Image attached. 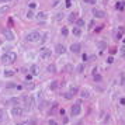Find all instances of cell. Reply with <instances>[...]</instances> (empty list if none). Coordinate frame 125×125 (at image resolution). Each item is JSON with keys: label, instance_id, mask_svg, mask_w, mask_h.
<instances>
[{"label": "cell", "instance_id": "681fc988", "mask_svg": "<svg viewBox=\"0 0 125 125\" xmlns=\"http://www.w3.org/2000/svg\"><path fill=\"white\" fill-rule=\"evenodd\" d=\"M122 125H125V122H124V124H122Z\"/></svg>", "mask_w": 125, "mask_h": 125}, {"label": "cell", "instance_id": "c3c4849f", "mask_svg": "<svg viewBox=\"0 0 125 125\" xmlns=\"http://www.w3.org/2000/svg\"><path fill=\"white\" fill-rule=\"evenodd\" d=\"M7 1H11V0H0V3H7Z\"/></svg>", "mask_w": 125, "mask_h": 125}, {"label": "cell", "instance_id": "ac0fdd59", "mask_svg": "<svg viewBox=\"0 0 125 125\" xmlns=\"http://www.w3.org/2000/svg\"><path fill=\"white\" fill-rule=\"evenodd\" d=\"M59 87V83H58V80H53V82H51V90H56Z\"/></svg>", "mask_w": 125, "mask_h": 125}, {"label": "cell", "instance_id": "ffe728a7", "mask_svg": "<svg viewBox=\"0 0 125 125\" xmlns=\"http://www.w3.org/2000/svg\"><path fill=\"white\" fill-rule=\"evenodd\" d=\"M48 106H49V104H48V101H44V100H42V101L39 103V110L42 111V110H45V108H47Z\"/></svg>", "mask_w": 125, "mask_h": 125}, {"label": "cell", "instance_id": "d6986e66", "mask_svg": "<svg viewBox=\"0 0 125 125\" xmlns=\"http://www.w3.org/2000/svg\"><path fill=\"white\" fill-rule=\"evenodd\" d=\"M69 91L73 94V96H76V94L79 93V89L76 87V86H70V87H69Z\"/></svg>", "mask_w": 125, "mask_h": 125}, {"label": "cell", "instance_id": "bcb514c9", "mask_svg": "<svg viewBox=\"0 0 125 125\" xmlns=\"http://www.w3.org/2000/svg\"><path fill=\"white\" fill-rule=\"evenodd\" d=\"M120 103H121L122 106H125V98H121V100H120Z\"/></svg>", "mask_w": 125, "mask_h": 125}, {"label": "cell", "instance_id": "f6af8a7d", "mask_svg": "<svg viewBox=\"0 0 125 125\" xmlns=\"http://www.w3.org/2000/svg\"><path fill=\"white\" fill-rule=\"evenodd\" d=\"M48 124H49V125H58L55 121H53V120H49V122H48Z\"/></svg>", "mask_w": 125, "mask_h": 125}, {"label": "cell", "instance_id": "836d02e7", "mask_svg": "<svg viewBox=\"0 0 125 125\" xmlns=\"http://www.w3.org/2000/svg\"><path fill=\"white\" fill-rule=\"evenodd\" d=\"M16 86H17V84H14V83H7V84H6V87H7V89H14Z\"/></svg>", "mask_w": 125, "mask_h": 125}, {"label": "cell", "instance_id": "3957f363", "mask_svg": "<svg viewBox=\"0 0 125 125\" xmlns=\"http://www.w3.org/2000/svg\"><path fill=\"white\" fill-rule=\"evenodd\" d=\"M20 100H21V103L24 104V107H25L27 110H30V107H31L32 103H34V97H30V96H27V94L21 96Z\"/></svg>", "mask_w": 125, "mask_h": 125}, {"label": "cell", "instance_id": "52a82bcc", "mask_svg": "<svg viewBox=\"0 0 125 125\" xmlns=\"http://www.w3.org/2000/svg\"><path fill=\"white\" fill-rule=\"evenodd\" d=\"M23 112H24V110H23V107H20V106H16V107L11 108V115H14V117L23 115Z\"/></svg>", "mask_w": 125, "mask_h": 125}, {"label": "cell", "instance_id": "4dcf8cb0", "mask_svg": "<svg viewBox=\"0 0 125 125\" xmlns=\"http://www.w3.org/2000/svg\"><path fill=\"white\" fill-rule=\"evenodd\" d=\"M7 11H9V7H7V6H4V7L0 9V14H4V13H7Z\"/></svg>", "mask_w": 125, "mask_h": 125}, {"label": "cell", "instance_id": "f35d334b", "mask_svg": "<svg viewBox=\"0 0 125 125\" xmlns=\"http://www.w3.org/2000/svg\"><path fill=\"white\" fill-rule=\"evenodd\" d=\"M47 38H48V34H45V35H42V38L39 39V42H44V41H47Z\"/></svg>", "mask_w": 125, "mask_h": 125}, {"label": "cell", "instance_id": "30bf717a", "mask_svg": "<svg viewBox=\"0 0 125 125\" xmlns=\"http://www.w3.org/2000/svg\"><path fill=\"white\" fill-rule=\"evenodd\" d=\"M20 103H21L20 97H13V98H10V100H9L6 104H7V106H14V107H16V106H18Z\"/></svg>", "mask_w": 125, "mask_h": 125}, {"label": "cell", "instance_id": "44dd1931", "mask_svg": "<svg viewBox=\"0 0 125 125\" xmlns=\"http://www.w3.org/2000/svg\"><path fill=\"white\" fill-rule=\"evenodd\" d=\"M4 76H6V77H11V76H14V72L7 69V70H4Z\"/></svg>", "mask_w": 125, "mask_h": 125}, {"label": "cell", "instance_id": "9c48e42d", "mask_svg": "<svg viewBox=\"0 0 125 125\" xmlns=\"http://www.w3.org/2000/svg\"><path fill=\"white\" fill-rule=\"evenodd\" d=\"M55 52H56L58 55H63V53L66 52V48H65V45H62V44H56V45H55Z\"/></svg>", "mask_w": 125, "mask_h": 125}, {"label": "cell", "instance_id": "ee69618b", "mask_svg": "<svg viewBox=\"0 0 125 125\" xmlns=\"http://www.w3.org/2000/svg\"><path fill=\"white\" fill-rule=\"evenodd\" d=\"M114 62V58H112V56H110L108 59H107V63H112Z\"/></svg>", "mask_w": 125, "mask_h": 125}, {"label": "cell", "instance_id": "484cf974", "mask_svg": "<svg viewBox=\"0 0 125 125\" xmlns=\"http://www.w3.org/2000/svg\"><path fill=\"white\" fill-rule=\"evenodd\" d=\"M63 97H65L66 100H70V98H73V94L70 93V91H66V93L63 94Z\"/></svg>", "mask_w": 125, "mask_h": 125}, {"label": "cell", "instance_id": "83f0119b", "mask_svg": "<svg viewBox=\"0 0 125 125\" xmlns=\"http://www.w3.org/2000/svg\"><path fill=\"white\" fill-rule=\"evenodd\" d=\"M76 24H77V27H79V28H82V27L84 25V21H83L82 18H77V20H76Z\"/></svg>", "mask_w": 125, "mask_h": 125}, {"label": "cell", "instance_id": "ba28073f", "mask_svg": "<svg viewBox=\"0 0 125 125\" xmlns=\"http://www.w3.org/2000/svg\"><path fill=\"white\" fill-rule=\"evenodd\" d=\"M39 56H41V59H48V58L51 56V49H48V48H42Z\"/></svg>", "mask_w": 125, "mask_h": 125}, {"label": "cell", "instance_id": "4fadbf2b", "mask_svg": "<svg viewBox=\"0 0 125 125\" xmlns=\"http://www.w3.org/2000/svg\"><path fill=\"white\" fill-rule=\"evenodd\" d=\"M106 48H107V42H106V41H98V42H97V49H98L100 52H103Z\"/></svg>", "mask_w": 125, "mask_h": 125}, {"label": "cell", "instance_id": "5b68a950", "mask_svg": "<svg viewBox=\"0 0 125 125\" xmlns=\"http://www.w3.org/2000/svg\"><path fill=\"white\" fill-rule=\"evenodd\" d=\"M1 34L4 35V38H6L7 41H14V39H16V35H14V32L11 31V30H9V28H4V30L1 31Z\"/></svg>", "mask_w": 125, "mask_h": 125}, {"label": "cell", "instance_id": "9a60e30c", "mask_svg": "<svg viewBox=\"0 0 125 125\" xmlns=\"http://www.w3.org/2000/svg\"><path fill=\"white\" fill-rule=\"evenodd\" d=\"M47 70L49 73H56V65H55V63H49L48 67H47Z\"/></svg>", "mask_w": 125, "mask_h": 125}, {"label": "cell", "instance_id": "ab89813d", "mask_svg": "<svg viewBox=\"0 0 125 125\" xmlns=\"http://www.w3.org/2000/svg\"><path fill=\"white\" fill-rule=\"evenodd\" d=\"M35 7H37V4H35V3H30V10H34Z\"/></svg>", "mask_w": 125, "mask_h": 125}, {"label": "cell", "instance_id": "8d00e7d4", "mask_svg": "<svg viewBox=\"0 0 125 125\" xmlns=\"http://www.w3.org/2000/svg\"><path fill=\"white\" fill-rule=\"evenodd\" d=\"M63 70H65V72H70V70H72V66H70V65H66V66L63 67Z\"/></svg>", "mask_w": 125, "mask_h": 125}, {"label": "cell", "instance_id": "cb8c5ba5", "mask_svg": "<svg viewBox=\"0 0 125 125\" xmlns=\"http://www.w3.org/2000/svg\"><path fill=\"white\" fill-rule=\"evenodd\" d=\"M124 32H125V28H124V27H120V28H118V34H117V37H118V38H121Z\"/></svg>", "mask_w": 125, "mask_h": 125}, {"label": "cell", "instance_id": "e0dca14e", "mask_svg": "<svg viewBox=\"0 0 125 125\" xmlns=\"http://www.w3.org/2000/svg\"><path fill=\"white\" fill-rule=\"evenodd\" d=\"M72 32H73L75 37H80V35H82V30H80L79 27H75V28L72 30Z\"/></svg>", "mask_w": 125, "mask_h": 125}, {"label": "cell", "instance_id": "5bb4252c", "mask_svg": "<svg viewBox=\"0 0 125 125\" xmlns=\"http://www.w3.org/2000/svg\"><path fill=\"white\" fill-rule=\"evenodd\" d=\"M35 18H37V20H41V21H42V20H47V18H48V14L45 13V11H39V13L37 14V17H35Z\"/></svg>", "mask_w": 125, "mask_h": 125}, {"label": "cell", "instance_id": "7402d4cb", "mask_svg": "<svg viewBox=\"0 0 125 125\" xmlns=\"http://www.w3.org/2000/svg\"><path fill=\"white\" fill-rule=\"evenodd\" d=\"M31 75H38V67H37V65H32L31 66Z\"/></svg>", "mask_w": 125, "mask_h": 125}, {"label": "cell", "instance_id": "d6a6232c", "mask_svg": "<svg viewBox=\"0 0 125 125\" xmlns=\"http://www.w3.org/2000/svg\"><path fill=\"white\" fill-rule=\"evenodd\" d=\"M37 124V120H35V118H30V120H28V125H35Z\"/></svg>", "mask_w": 125, "mask_h": 125}, {"label": "cell", "instance_id": "b9f144b4", "mask_svg": "<svg viewBox=\"0 0 125 125\" xmlns=\"http://www.w3.org/2000/svg\"><path fill=\"white\" fill-rule=\"evenodd\" d=\"M121 55L125 56V45H122V48H121Z\"/></svg>", "mask_w": 125, "mask_h": 125}, {"label": "cell", "instance_id": "d4e9b609", "mask_svg": "<svg viewBox=\"0 0 125 125\" xmlns=\"http://www.w3.org/2000/svg\"><path fill=\"white\" fill-rule=\"evenodd\" d=\"M93 79L96 82H101V75H98V73L96 72V73H93Z\"/></svg>", "mask_w": 125, "mask_h": 125}, {"label": "cell", "instance_id": "4316f807", "mask_svg": "<svg viewBox=\"0 0 125 125\" xmlns=\"http://www.w3.org/2000/svg\"><path fill=\"white\" fill-rule=\"evenodd\" d=\"M63 17H65V14H63V13H56L55 18H56V21H61V20H63Z\"/></svg>", "mask_w": 125, "mask_h": 125}, {"label": "cell", "instance_id": "7a4b0ae2", "mask_svg": "<svg viewBox=\"0 0 125 125\" xmlns=\"http://www.w3.org/2000/svg\"><path fill=\"white\" fill-rule=\"evenodd\" d=\"M39 39H41L39 31H32V32H30V34H27V37H25V41H27V42H39Z\"/></svg>", "mask_w": 125, "mask_h": 125}, {"label": "cell", "instance_id": "e575fe53", "mask_svg": "<svg viewBox=\"0 0 125 125\" xmlns=\"http://www.w3.org/2000/svg\"><path fill=\"white\" fill-rule=\"evenodd\" d=\"M83 69H84V66H83V65H79L77 67H76V70H77L79 73H82V72H83Z\"/></svg>", "mask_w": 125, "mask_h": 125}, {"label": "cell", "instance_id": "2e32d148", "mask_svg": "<svg viewBox=\"0 0 125 125\" xmlns=\"http://www.w3.org/2000/svg\"><path fill=\"white\" fill-rule=\"evenodd\" d=\"M80 97H83V98H89V97H90V91H89L87 89H83V90L80 91Z\"/></svg>", "mask_w": 125, "mask_h": 125}, {"label": "cell", "instance_id": "60d3db41", "mask_svg": "<svg viewBox=\"0 0 125 125\" xmlns=\"http://www.w3.org/2000/svg\"><path fill=\"white\" fill-rule=\"evenodd\" d=\"M17 125H28V120H27V121H21V122H18Z\"/></svg>", "mask_w": 125, "mask_h": 125}, {"label": "cell", "instance_id": "603a6c76", "mask_svg": "<svg viewBox=\"0 0 125 125\" xmlns=\"http://www.w3.org/2000/svg\"><path fill=\"white\" fill-rule=\"evenodd\" d=\"M4 120H6V112H4L3 110H0V124H1Z\"/></svg>", "mask_w": 125, "mask_h": 125}, {"label": "cell", "instance_id": "6da1fadb", "mask_svg": "<svg viewBox=\"0 0 125 125\" xmlns=\"http://www.w3.org/2000/svg\"><path fill=\"white\" fill-rule=\"evenodd\" d=\"M17 59L16 53L14 52H6V53H3L1 56H0V61L3 65H10V63H14Z\"/></svg>", "mask_w": 125, "mask_h": 125}, {"label": "cell", "instance_id": "277c9868", "mask_svg": "<svg viewBox=\"0 0 125 125\" xmlns=\"http://www.w3.org/2000/svg\"><path fill=\"white\" fill-rule=\"evenodd\" d=\"M80 112H82V104L80 103H76L75 106L70 107V115L72 117H77Z\"/></svg>", "mask_w": 125, "mask_h": 125}, {"label": "cell", "instance_id": "1f68e13d", "mask_svg": "<svg viewBox=\"0 0 125 125\" xmlns=\"http://www.w3.org/2000/svg\"><path fill=\"white\" fill-rule=\"evenodd\" d=\"M120 83H121V86L125 84V75L124 73H121V80H120Z\"/></svg>", "mask_w": 125, "mask_h": 125}, {"label": "cell", "instance_id": "7dc6e473", "mask_svg": "<svg viewBox=\"0 0 125 125\" xmlns=\"http://www.w3.org/2000/svg\"><path fill=\"white\" fill-rule=\"evenodd\" d=\"M115 51H117V49H115V48H112V49H111V52H110V53H111V55H114V53H115Z\"/></svg>", "mask_w": 125, "mask_h": 125}, {"label": "cell", "instance_id": "8992f818", "mask_svg": "<svg viewBox=\"0 0 125 125\" xmlns=\"http://www.w3.org/2000/svg\"><path fill=\"white\" fill-rule=\"evenodd\" d=\"M93 16L96 17V18H104V17H106V11L97 9V7H94L93 9Z\"/></svg>", "mask_w": 125, "mask_h": 125}, {"label": "cell", "instance_id": "f1b7e54d", "mask_svg": "<svg viewBox=\"0 0 125 125\" xmlns=\"http://www.w3.org/2000/svg\"><path fill=\"white\" fill-rule=\"evenodd\" d=\"M124 6H125L124 1H120V3H117V6H115V7H117L118 10H122V9H124Z\"/></svg>", "mask_w": 125, "mask_h": 125}, {"label": "cell", "instance_id": "7bdbcfd3", "mask_svg": "<svg viewBox=\"0 0 125 125\" xmlns=\"http://www.w3.org/2000/svg\"><path fill=\"white\" fill-rule=\"evenodd\" d=\"M72 6V0H66V7H70Z\"/></svg>", "mask_w": 125, "mask_h": 125}, {"label": "cell", "instance_id": "8fae6325", "mask_svg": "<svg viewBox=\"0 0 125 125\" xmlns=\"http://www.w3.org/2000/svg\"><path fill=\"white\" fill-rule=\"evenodd\" d=\"M80 51H82V45H80V44L76 42V44H72V45H70V52H73V53H79Z\"/></svg>", "mask_w": 125, "mask_h": 125}, {"label": "cell", "instance_id": "f546056e", "mask_svg": "<svg viewBox=\"0 0 125 125\" xmlns=\"http://www.w3.org/2000/svg\"><path fill=\"white\" fill-rule=\"evenodd\" d=\"M62 35L63 37H66V35H67V34H69V30H67V27H62Z\"/></svg>", "mask_w": 125, "mask_h": 125}, {"label": "cell", "instance_id": "d590c367", "mask_svg": "<svg viewBox=\"0 0 125 125\" xmlns=\"http://www.w3.org/2000/svg\"><path fill=\"white\" fill-rule=\"evenodd\" d=\"M32 17H34V11H32V10H30V11L27 13V18H30V20H31Z\"/></svg>", "mask_w": 125, "mask_h": 125}, {"label": "cell", "instance_id": "7c38bea8", "mask_svg": "<svg viewBox=\"0 0 125 125\" xmlns=\"http://www.w3.org/2000/svg\"><path fill=\"white\" fill-rule=\"evenodd\" d=\"M77 17H79V14L76 11H73V13H70V14L67 16V21H69V23H75V21L77 20Z\"/></svg>", "mask_w": 125, "mask_h": 125}, {"label": "cell", "instance_id": "74e56055", "mask_svg": "<svg viewBox=\"0 0 125 125\" xmlns=\"http://www.w3.org/2000/svg\"><path fill=\"white\" fill-rule=\"evenodd\" d=\"M84 3H87V4H96L97 0H84Z\"/></svg>", "mask_w": 125, "mask_h": 125}]
</instances>
